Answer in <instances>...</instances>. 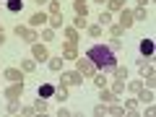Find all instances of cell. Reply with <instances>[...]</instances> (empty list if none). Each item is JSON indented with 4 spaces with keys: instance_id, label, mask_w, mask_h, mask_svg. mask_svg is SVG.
I'll return each instance as SVG.
<instances>
[{
    "instance_id": "obj_1",
    "label": "cell",
    "mask_w": 156,
    "mask_h": 117,
    "mask_svg": "<svg viewBox=\"0 0 156 117\" xmlns=\"http://www.w3.org/2000/svg\"><path fill=\"white\" fill-rule=\"evenodd\" d=\"M89 57L91 62H94L96 68H101V70H115V65H117V57H115V52L109 50V47H91L89 50Z\"/></svg>"
},
{
    "instance_id": "obj_2",
    "label": "cell",
    "mask_w": 156,
    "mask_h": 117,
    "mask_svg": "<svg viewBox=\"0 0 156 117\" xmlns=\"http://www.w3.org/2000/svg\"><path fill=\"white\" fill-rule=\"evenodd\" d=\"M76 68H78V73H81L83 78H91V76L96 73V65L89 60V57H81V55L76 57Z\"/></svg>"
},
{
    "instance_id": "obj_3",
    "label": "cell",
    "mask_w": 156,
    "mask_h": 117,
    "mask_svg": "<svg viewBox=\"0 0 156 117\" xmlns=\"http://www.w3.org/2000/svg\"><path fill=\"white\" fill-rule=\"evenodd\" d=\"M83 83V76H81V73H62L60 70V86H81Z\"/></svg>"
},
{
    "instance_id": "obj_4",
    "label": "cell",
    "mask_w": 156,
    "mask_h": 117,
    "mask_svg": "<svg viewBox=\"0 0 156 117\" xmlns=\"http://www.w3.org/2000/svg\"><path fill=\"white\" fill-rule=\"evenodd\" d=\"M16 37L23 39V42H29V44H34V42L39 39V34L34 31L31 26H16Z\"/></svg>"
},
{
    "instance_id": "obj_5",
    "label": "cell",
    "mask_w": 156,
    "mask_h": 117,
    "mask_svg": "<svg viewBox=\"0 0 156 117\" xmlns=\"http://www.w3.org/2000/svg\"><path fill=\"white\" fill-rule=\"evenodd\" d=\"M21 94H23V83H11V86L3 89V96H5L8 101H18V99H21Z\"/></svg>"
},
{
    "instance_id": "obj_6",
    "label": "cell",
    "mask_w": 156,
    "mask_h": 117,
    "mask_svg": "<svg viewBox=\"0 0 156 117\" xmlns=\"http://www.w3.org/2000/svg\"><path fill=\"white\" fill-rule=\"evenodd\" d=\"M31 55H34V60H37V62H47V60H50V52H47L44 44H39V39L31 44Z\"/></svg>"
},
{
    "instance_id": "obj_7",
    "label": "cell",
    "mask_w": 156,
    "mask_h": 117,
    "mask_svg": "<svg viewBox=\"0 0 156 117\" xmlns=\"http://www.w3.org/2000/svg\"><path fill=\"white\" fill-rule=\"evenodd\" d=\"M5 81H11V83H23V70L21 68H5Z\"/></svg>"
},
{
    "instance_id": "obj_8",
    "label": "cell",
    "mask_w": 156,
    "mask_h": 117,
    "mask_svg": "<svg viewBox=\"0 0 156 117\" xmlns=\"http://www.w3.org/2000/svg\"><path fill=\"white\" fill-rule=\"evenodd\" d=\"M78 57V44L76 42H65L62 44V60H76Z\"/></svg>"
},
{
    "instance_id": "obj_9",
    "label": "cell",
    "mask_w": 156,
    "mask_h": 117,
    "mask_svg": "<svg viewBox=\"0 0 156 117\" xmlns=\"http://www.w3.org/2000/svg\"><path fill=\"white\" fill-rule=\"evenodd\" d=\"M133 23H135L133 11H125V8H122V11H120V26H122V29H130Z\"/></svg>"
},
{
    "instance_id": "obj_10",
    "label": "cell",
    "mask_w": 156,
    "mask_h": 117,
    "mask_svg": "<svg viewBox=\"0 0 156 117\" xmlns=\"http://www.w3.org/2000/svg\"><path fill=\"white\" fill-rule=\"evenodd\" d=\"M47 23H50V29H62L65 26V18H62V13H50Z\"/></svg>"
},
{
    "instance_id": "obj_11",
    "label": "cell",
    "mask_w": 156,
    "mask_h": 117,
    "mask_svg": "<svg viewBox=\"0 0 156 117\" xmlns=\"http://www.w3.org/2000/svg\"><path fill=\"white\" fill-rule=\"evenodd\" d=\"M62 37H65V42H76L78 44V29L76 26H62Z\"/></svg>"
},
{
    "instance_id": "obj_12",
    "label": "cell",
    "mask_w": 156,
    "mask_h": 117,
    "mask_svg": "<svg viewBox=\"0 0 156 117\" xmlns=\"http://www.w3.org/2000/svg\"><path fill=\"white\" fill-rule=\"evenodd\" d=\"M44 23H47V13H34V16L31 18H29V26H44Z\"/></svg>"
},
{
    "instance_id": "obj_13",
    "label": "cell",
    "mask_w": 156,
    "mask_h": 117,
    "mask_svg": "<svg viewBox=\"0 0 156 117\" xmlns=\"http://www.w3.org/2000/svg\"><path fill=\"white\" fill-rule=\"evenodd\" d=\"M73 8H76L78 16H86L89 13V0H73Z\"/></svg>"
},
{
    "instance_id": "obj_14",
    "label": "cell",
    "mask_w": 156,
    "mask_h": 117,
    "mask_svg": "<svg viewBox=\"0 0 156 117\" xmlns=\"http://www.w3.org/2000/svg\"><path fill=\"white\" fill-rule=\"evenodd\" d=\"M138 99L143 101V104H151V101H154V89H146L143 86V89L138 91Z\"/></svg>"
},
{
    "instance_id": "obj_15",
    "label": "cell",
    "mask_w": 156,
    "mask_h": 117,
    "mask_svg": "<svg viewBox=\"0 0 156 117\" xmlns=\"http://www.w3.org/2000/svg\"><path fill=\"white\" fill-rule=\"evenodd\" d=\"M140 52H143V57H151L154 55V42L151 39H140Z\"/></svg>"
},
{
    "instance_id": "obj_16",
    "label": "cell",
    "mask_w": 156,
    "mask_h": 117,
    "mask_svg": "<svg viewBox=\"0 0 156 117\" xmlns=\"http://www.w3.org/2000/svg\"><path fill=\"white\" fill-rule=\"evenodd\" d=\"M21 70H23V73H34V70H37V60H34V57L21 60Z\"/></svg>"
},
{
    "instance_id": "obj_17",
    "label": "cell",
    "mask_w": 156,
    "mask_h": 117,
    "mask_svg": "<svg viewBox=\"0 0 156 117\" xmlns=\"http://www.w3.org/2000/svg\"><path fill=\"white\" fill-rule=\"evenodd\" d=\"M99 101H101V104H109V101H115V94L104 86V89H99Z\"/></svg>"
},
{
    "instance_id": "obj_18",
    "label": "cell",
    "mask_w": 156,
    "mask_h": 117,
    "mask_svg": "<svg viewBox=\"0 0 156 117\" xmlns=\"http://www.w3.org/2000/svg\"><path fill=\"white\" fill-rule=\"evenodd\" d=\"M52 94H55V86L52 83H42L39 86V96H42V99H50Z\"/></svg>"
},
{
    "instance_id": "obj_19",
    "label": "cell",
    "mask_w": 156,
    "mask_h": 117,
    "mask_svg": "<svg viewBox=\"0 0 156 117\" xmlns=\"http://www.w3.org/2000/svg\"><path fill=\"white\" fill-rule=\"evenodd\" d=\"M31 107H34V112H37V115H47V99H42V96H39Z\"/></svg>"
},
{
    "instance_id": "obj_20",
    "label": "cell",
    "mask_w": 156,
    "mask_h": 117,
    "mask_svg": "<svg viewBox=\"0 0 156 117\" xmlns=\"http://www.w3.org/2000/svg\"><path fill=\"white\" fill-rule=\"evenodd\" d=\"M115 81H128V68L115 65Z\"/></svg>"
},
{
    "instance_id": "obj_21",
    "label": "cell",
    "mask_w": 156,
    "mask_h": 117,
    "mask_svg": "<svg viewBox=\"0 0 156 117\" xmlns=\"http://www.w3.org/2000/svg\"><path fill=\"white\" fill-rule=\"evenodd\" d=\"M50 70H55V73H60L62 70V57H50Z\"/></svg>"
},
{
    "instance_id": "obj_22",
    "label": "cell",
    "mask_w": 156,
    "mask_h": 117,
    "mask_svg": "<svg viewBox=\"0 0 156 117\" xmlns=\"http://www.w3.org/2000/svg\"><path fill=\"white\" fill-rule=\"evenodd\" d=\"M107 8H109V13L112 11H122V8H125V0H107Z\"/></svg>"
},
{
    "instance_id": "obj_23",
    "label": "cell",
    "mask_w": 156,
    "mask_h": 117,
    "mask_svg": "<svg viewBox=\"0 0 156 117\" xmlns=\"http://www.w3.org/2000/svg\"><path fill=\"white\" fill-rule=\"evenodd\" d=\"M91 78H94V83L99 86V89H104V86H109V83H107V76H104V73H94Z\"/></svg>"
},
{
    "instance_id": "obj_24",
    "label": "cell",
    "mask_w": 156,
    "mask_h": 117,
    "mask_svg": "<svg viewBox=\"0 0 156 117\" xmlns=\"http://www.w3.org/2000/svg\"><path fill=\"white\" fill-rule=\"evenodd\" d=\"M146 16H148V11H146L143 5H138V8L133 11V18H135V21H146Z\"/></svg>"
},
{
    "instance_id": "obj_25",
    "label": "cell",
    "mask_w": 156,
    "mask_h": 117,
    "mask_svg": "<svg viewBox=\"0 0 156 117\" xmlns=\"http://www.w3.org/2000/svg\"><path fill=\"white\" fill-rule=\"evenodd\" d=\"M52 96H55V99L62 104V101L68 99V89H65V86H60V89H55V94H52Z\"/></svg>"
},
{
    "instance_id": "obj_26",
    "label": "cell",
    "mask_w": 156,
    "mask_h": 117,
    "mask_svg": "<svg viewBox=\"0 0 156 117\" xmlns=\"http://www.w3.org/2000/svg\"><path fill=\"white\" fill-rule=\"evenodd\" d=\"M125 89H128V91H130V94H138V91H140V89H143V81H130V83H128V86H125Z\"/></svg>"
},
{
    "instance_id": "obj_27",
    "label": "cell",
    "mask_w": 156,
    "mask_h": 117,
    "mask_svg": "<svg viewBox=\"0 0 156 117\" xmlns=\"http://www.w3.org/2000/svg\"><path fill=\"white\" fill-rule=\"evenodd\" d=\"M109 91H112V94H115V96H120V94H122V91H125V81H115Z\"/></svg>"
},
{
    "instance_id": "obj_28",
    "label": "cell",
    "mask_w": 156,
    "mask_h": 117,
    "mask_svg": "<svg viewBox=\"0 0 156 117\" xmlns=\"http://www.w3.org/2000/svg\"><path fill=\"white\" fill-rule=\"evenodd\" d=\"M21 8H23L21 0H8V11H11V13H18Z\"/></svg>"
},
{
    "instance_id": "obj_29",
    "label": "cell",
    "mask_w": 156,
    "mask_h": 117,
    "mask_svg": "<svg viewBox=\"0 0 156 117\" xmlns=\"http://www.w3.org/2000/svg\"><path fill=\"white\" fill-rule=\"evenodd\" d=\"M122 31H125V29L120 26V23H112V26H109V37H117V39H120V37H122Z\"/></svg>"
},
{
    "instance_id": "obj_30",
    "label": "cell",
    "mask_w": 156,
    "mask_h": 117,
    "mask_svg": "<svg viewBox=\"0 0 156 117\" xmlns=\"http://www.w3.org/2000/svg\"><path fill=\"white\" fill-rule=\"evenodd\" d=\"M138 65H140V76H151V73H154V65H148L146 60H140Z\"/></svg>"
},
{
    "instance_id": "obj_31",
    "label": "cell",
    "mask_w": 156,
    "mask_h": 117,
    "mask_svg": "<svg viewBox=\"0 0 156 117\" xmlns=\"http://www.w3.org/2000/svg\"><path fill=\"white\" fill-rule=\"evenodd\" d=\"M62 0H50L47 5H50V13H62V5H60Z\"/></svg>"
},
{
    "instance_id": "obj_32",
    "label": "cell",
    "mask_w": 156,
    "mask_h": 117,
    "mask_svg": "<svg viewBox=\"0 0 156 117\" xmlns=\"http://www.w3.org/2000/svg\"><path fill=\"white\" fill-rule=\"evenodd\" d=\"M109 50H112V52H120V50H122V42H120L117 37H112V39H109Z\"/></svg>"
},
{
    "instance_id": "obj_33",
    "label": "cell",
    "mask_w": 156,
    "mask_h": 117,
    "mask_svg": "<svg viewBox=\"0 0 156 117\" xmlns=\"http://www.w3.org/2000/svg\"><path fill=\"white\" fill-rule=\"evenodd\" d=\"M42 39H44V42H52V39H55V29H42Z\"/></svg>"
},
{
    "instance_id": "obj_34",
    "label": "cell",
    "mask_w": 156,
    "mask_h": 117,
    "mask_svg": "<svg viewBox=\"0 0 156 117\" xmlns=\"http://www.w3.org/2000/svg\"><path fill=\"white\" fill-rule=\"evenodd\" d=\"M8 115H18V112H21V104H18V101H8Z\"/></svg>"
},
{
    "instance_id": "obj_35",
    "label": "cell",
    "mask_w": 156,
    "mask_h": 117,
    "mask_svg": "<svg viewBox=\"0 0 156 117\" xmlns=\"http://www.w3.org/2000/svg\"><path fill=\"white\" fill-rule=\"evenodd\" d=\"M99 23H101V26L112 23V13H109V11H101V16H99Z\"/></svg>"
},
{
    "instance_id": "obj_36",
    "label": "cell",
    "mask_w": 156,
    "mask_h": 117,
    "mask_svg": "<svg viewBox=\"0 0 156 117\" xmlns=\"http://www.w3.org/2000/svg\"><path fill=\"white\" fill-rule=\"evenodd\" d=\"M73 26H76V29H86V26H89V23H86V16H76Z\"/></svg>"
},
{
    "instance_id": "obj_37",
    "label": "cell",
    "mask_w": 156,
    "mask_h": 117,
    "mask_svg": "<svg viewBox=\"0 0 156 117\" xmlns=\"http://www.w3.org/2000/svg\"><path fill=\"white\" fill-rule=\"evenodd\" d=\"M86 31H89V37H101V26H86Z\"/></svg>"
},
{
    "instance_id": "obj_38",
    "label": "cell",
    "mask_w": 156,
    "mask_h": 117,
    "mask_svg": "<svg viewBox=\"0 0 156 117\" xmlns=\"http://www.w3.org/2000/svg\"><path fill=\"white\" fill-rule=\"evenodd\" d=\"M146 86H148V89H154V86H156V73H151V76H146Z\"/></svg>"
},
{
    "instance_id": "obj_39",
    "label": "cell",
    "mask_w": 156,
    "mask_h": 117,
    "mask_svg": "<svg viewBox=\"0 0 156 117\" xmlns=\"http://www.w3.org/2000/svg\"><path fill=\"white\" fill-rule=\"evenodd\" d=\"M21 115L29 117V115H37V112H34V107H21Z\"/></svg>"
},
{
    "instance_id": "obj_40",
    "label": "cell",
    "mask_w": 156,
    "mask_h": 117,
    "mask_svg": "<svg viewBox=\"0 0 156 117\" xmlns=\"http://www.w3.org/2000/svg\"><path fill=\"white\" fill-rule=\"evenodd\" d=\"M94 115H96V117H101V115H107V104H101V107H96V109H94Z\"/></svg>"
},
{
    "instance_id": "obj_41",
    "label": "cell",
    "mask_w": 156,
    "mask_h": 117,
    "mask_svg": "<svg viewBox=\"0 0 156 117\" xmlns=\"http://www.w3.org/2000/svg\"><path fill=\"white\" fill-rule=\"evenodd\" d=\"M68 115H70V112H68L65 107H60V109H57V117H68Z\"/></svg>"
},
{
    "instance_id": "obj_42",
    "label": "cell",
    "mask_w": 156,
    "mask_h": 117,
    "mask_svg": "<svg viewBox=\"0 0 156 117\" xmlns=\"http://www.w3.org/2000/svg\"><path fill=\"white\" fill-rule=\"evenodd\" d=\"M34 3H37V5H47V3H50V0H34Z\"/></svg>"
},
{
    "instance_id": "obj_43",
    "label": "cell",
    "mask_w": 156,
    "mask_h": 117,
    "mask_svg": "<svg viewBox=\"0 0 156 117\" xmlns=\"http://www.w3.org/2000/svg\"><path fill=\"white\" fill-rule=\"evenodd\" d=\"M135 3H138V5H143V8H146V3H151V0H135Z\"/></svg>"
},
{
    "instance_id": "obj_44",
    "label": "cell",
    "mask_w": 156,
    "mask_h": 117,
    "mask_svg": "<svg viewBox=\"0 0 156 117\" xmlns=\"http://www.w3.org/2000/svg\"><path fill=\"white\" fill-rule=\"evenodd\" d=\"M0 44H5V34L0 31Z\"/></svg>"
},
{
    "instance_id": "obj_45",
    "label": "cell",
    "mask_w": 156,
    "mask_h": 117,
    "mask_svg": "<svg viewBox=\"0 0 156 117\" xmlns=\"http://www.w3.org/2000/svg\"><path fill=\"white\" fill-rule=\"evenodd\" d=\"M94 3H101V5H104V3H107V0H94Z\"/></svg>"
},
{
    "instance_id": "obj_46",
    "label": "cell",
    "mask_w": 156,
    "mask_h": 117,
    "mask_svg": "<svg viewBox=\"0 0 156 117\" xmlns=\"http://www.w3.org/2000/svg\"><path fill=\"white\" fill-rule=\"evenodd\" d=\"M0 31H3V23H0Z\"/></svg>"
}]
</instances>
